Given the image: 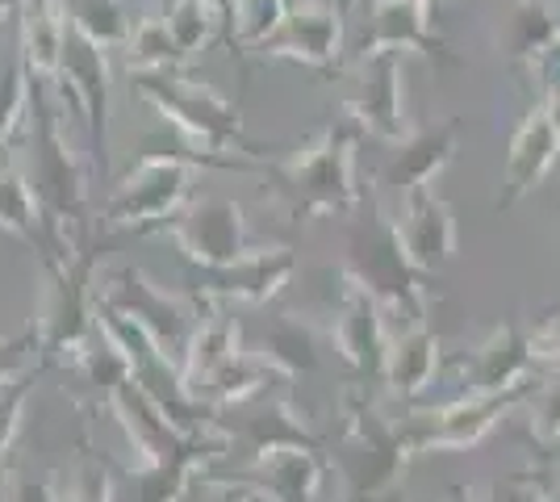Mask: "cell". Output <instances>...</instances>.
I'll use <instances>...</instances> for the list:
<instances>
[{"label":"cell","mask_w":560,"mask_h":502,"mask_svg":"<svg viewBox=\"0 0 560 502\" xmlns=\"http://www.w3.org/2000/svg\"><path fill=\"white\" fill-rule=\"evenodd\" d=\"M394 226L406 260L422 277H431L456 260V218H452V206L435 192V185L406 192Z\"/></svg>","instance_id":"cell-16"},{"label":"cell","mask_w":560,"mask_h":502,"mask_svg":"<svg viewBox=\"0 0 560 502\" xmlns=\"http://www.w3.org/2000/svg\"><path fill=\"white\" fill-rule=\"evenodd\" d=\"M557 167H560V160H557Z\"/></svg>","instance_id":"cell-49"},{"label":"cell","mask_w":560,"mask_h":502,"mask_svg":"<svg viewBox=\"0 0 560 502\" xmlns=\"http://www.w3.org/2000/svg\"><path fill=\"white\" fill-rule=\"evenodd\" d=\"M422 13H440V4H447V0H415Z\"/></svg>","instance_id":"cell-47"},{"label":"cell","mask_w":560,"mask_h":502,"mask_svg":"<svg viewBox=\"0 0 560 502\" xmlns=\"http://www.w3.org/2000/svg\"><path fill=\"white\" fill-rule=\"evenodd\" d=\"M527 331V352L536 369H552L560 373V314H544L536 323L523 327Z\"/></svg>","instance_id":"cell-40"},{"label":"cell","mask_w":560,"mask_h":502,"mask_svg":"<svg viewBox=\"0 0 560 502\" xmlns=\"http://www.w3.org/2000/svg\"><path fill=\"white\" fill-rule=\"evenodd\" d=\"M460 135H465V118H447V121H435V126H422V130H410L394 147L389 164L381 167L376 189L406 197V192L435 185V176L456 160Z\"/></svg>","instance_id":"cell-18"},{"label":"cell","mask_w":560,"mask_h":502,"mask_svg":"<svg viewBox=\"0 0 560 502\" xmlns=\"http://www.w3.org/2000/svg\"><path fill=\"white\" fill-rule=\"evenodd\" d=\"M0 231L18 235L25 247L38 252V260L55 256V240H50V226L43 218V206L30 189L25 172L18 164L0 167Z\"/></svg>","instance_id":"cell-28"},{"label":"cell","mask_w":560,"mask_h":502,"mask_svg":"<svg viewBox=\"0 0 560 502\" xmlns=\"http://www.w3.org/2000/svg\"><path fill=\"white\" fill-rule=\"evenodd\" d=\"M348 423L339 440V469L348 481V499L343 502H381L389 499L401 474L410 465V444L397 423H389L364 394H348Z\"/></svg>","instance_id":"cell-7"},{"label":"cell","mask_w":560,"mask_h":502,"mask_svg":"<svg viewBox=\"0 0 560 502\" xmlns=\"http://www.w3.org/2000/svg\"><path fill=\"white\" fill-rule=\"evenodd\" d=\"M206 4H210L218 17H226V13H231V0H206Z\"/></svg>","instance_id":"cell-46"},{"label":"cell","mask_w":560,"mask_h":502,"mask_svg":"<svg viewBox=\"0 0 560 502\" xmlns=\"http://www.w3.org/2000/svg\"><path fill=\"white\" fill-rule=\"evenodd\" d=\"M351 126L373 135L381 143L397 147L410 135L406 105H401V55H364L355 59V80L343 96Z\"/></svg>","instance_id":"cell-14"},{"label":"cell","mask_w":560,"mask_h":502,"mask_svg":"<svg viewBox=\"0 0 560 502\" xmlns=\"http://www.w3.org/2000/svg\"><path fill=\"white\" fill-rule=\"evenodd\" d=\"M557 160H560L557 121L548 118L544 105H536V109H527V118L518 121V130H514L511 151H506V167H502V189L493 197V210L518 206L557 167Z\"/></svg>","instance_id":"cell-20"},{"label":"cell","mask_w":560,"mask_h":502,"mask_svg":"<svg viewBox=\"0 0 560 502\" xmlns=\"http://www.w3.org/2000/svg\"><path fill=\"white\" fill-rule=\"evenodd\" d=\"M105 407L117 415V423H121V431H126L130 448L139 453V465L167 460V456H176L180 448L192 444V440H185V435H176V431H172V423H167L164 415H160V407L142 394L139 385H135V377H130L126 385H117Z\"/></svg>","instance_id":"cell-24"},{"label":"cell","mask_w":560,"mask_h":502,"mask_svg":"<svg viewBox=\"0 0 560 502\" xmlns=\"http://www.w3.org/2000/svg\"><path fill=\"white\" fill-rule=\"evenodd\" d=\"M364 210V206H360ZM360 210L348 222V256H343V277L355 289H364L369 297H376L385 311L406 314V327L410 323H427V285H422V272L410 268L401 240H397L394 218L381 214V206L369 201V214L360 218Z\"/></svg>","instance_id":"cell-6"},{"label":"cell","mask_w":560,"mask_h":502,"mask_svg":"<svg viewBox=\"0 0 560 502\" xmlns=\"http://www.w3.org/2000/svg\"><path fill=\"white\" fill-rule=\"evenodd\" d=\"M532 389H536V385H518V389H506V394H465V398H456V402H447V407L410 415V419L401 423V435H406V444H410L415 456L477 448Z\"/></svg>","instance_id":"cell-9"},{"label":"cell","mask_w":560,"mask_h":502,"mask_svg":"<svg viewBox=\"0 0 560 502\" xmlns=\"http://www.w3.org/2000/svg\"><path fill=\"white\" fill-rule=\"evenodd\" d=\"M68 84L80 105V121L89 135V155H93V172L105 180L109 176V59L105 50L93 47L84 34L63 30V50H59V80Z\"/></svg>","instance_id":"cell-12"},{"label":"cell","mask_w":560,"mask_h":502,"mask_svg":"<svg viewBox=\"0 0 560 502\" xmlns=\"http://www.w3.org/2000/svg\"><path fill=\"white\" fill-rule=\"evenodd\" d=\"M180 55L172 47L167 38V25L164 17H139L135 22V34L126 43V68L130 75L135 72H176Z\"/></svg>","instance_id":"cell-34"},{"label":"cell","mask_w":560,"mask_h":502,"mask_svg":"<svg viewBox=\"0 0 560 502\" xmlns=\"http://www.w3.org/2000/svg\"><path fill=\"white\" fill-rule=\"evenodd\" d=\"M164 235L201 272L226 268V264L243 260L259 247L252 240V231H247L243 206L231 201V197H192L180 214L164 222Z\"/></svg>","instance_id":"cell-10"},{"label":"cell","mask_w":560,"mask_h":502,"mask_svg":"<svg viewBox=\"0 0 560 502\" xmlns=\"http://www.w3.org/2000/svg\"><path fill=\"white\" fill-rule=\"evenodd\" d=\"M348 4H351V0H339V9H348Z\"/></svg>","instance_id":"cell-48"},{"label":"cell","mask_w":560,"mask_h":502,"mask_svg":"<svg viewBox=\"0 0 560 502\" xmlns=\"http://www.w3.org/2000/svg\"><path fill=\"white\" fill-rule=\"evenodd\" d=\"M160 17H164L167 38H172V47L180 55V63H188L197 50L206 47L213 38V30H218V22H222L206 0H172Z\"/></svg>","instance_id":"cell-33"},{"label":"cell","mask_w":560,"mask_h":502,"mask_svg":"<svg viewBox=\"0 0 560 502\" xmlns=\"http://www.w3.org/2000/svg\"><path fill=\"white\" fill-rule=\"evenodd\" d=\"M243 486L264 502H318L327 481V460L314 448H280L252 460Z\"/></svg>","instance_id":"cell-23"},{"label":"cell","mask_w":560,"mask_h":502,"mask_svg":"<svg viewBox=\"0 0 560 502\" xmlns=\"http://www.w3.org/2000/svg\"><path fill=\"white\" fill-rule=\"evenodd\" d=\"M440 373V335L427 323H410L401 335H389V352L381 382L394 398H419Z\"/></svg>","instance_id":"cell-26"},{"label":"cell","mask_w":560,"mask_h":502,"mask_svg":"<svg viewBox=\"0 0 560 502\" xmlns=\"http://www.w3.org/2000/svg\"><path fill=\"white\" fill-rule=\"evenodd\" d=\"M343 293L335 302V323H330V343L335 352L348 360L355 373L364 377H381L385 369V352H389V327H385V306L369 297L364 289H355L339 272Z\"/></svg>","instance_id":"cell-19"},{"label":"cell","mask_w":560,"mask_h":502,"mask_svg":"<svg viewBox=\"0 0 560 502\" xmlns=\"http://www.w3.org/2000/svg\"><path fill=\"white\" fill-rule=\"evenodd\" d=\"M355 139L360 130L351 121L323 126L305 147H298L289 160H268L264 192L277 201L293 226H305L310 218L355 214L369 197L355 185Z\"/></svg>","instance_id":"cell-1"},{"label":"cell","mask_w":560,"mask_h":502,"mask_svg":"<svg viewBox=\"0 0 560 502\" xmlns=\"http://www.w3.org/2000/svg\"><path fill=\"white\" fill-rule=\"evenodd\" d=\"M234 357H243L238 318L231 311H222V306H201V318H197L185 360H180V377H185L188 394H197L206 382H213Z\"/></svg>","instance_id":"cell-25"},{"label":"cell","mask_w":560,"mask_h":502,"mask_svg":"<svg viewBox=\"0 0 560 502\" xmlns=\"http://www.w3.org/2000/svg\"><path fill=\"white\" fill-rule=\"evenodd\" d=\"M298 272V252L293 247H256L252 256L210 268L197 277V285L188 289V297H197L201 306H264L272 302L280 289L293 281Z\"/></svg>","instance_id":"cell-13"},{"label":"cell","mask_w":560,"mask_h":502,"mask_svg":"<svg viewBox=\"0 0 560 502\" xmlns=\"http://www.w3.org/2000/svg\"><path fill=\"white\" fill-rule=\"evenodd\" d=\"M293 0H231V47L234 50H259L280 30L284 13Z\"/></svg>","instance_id":"cell-32"},{"label":"cell","mask_w":560,"mask_h":502,"mask_svg":"<svg viewBox=\"0 0 560 502\" xmlns=\"http://www.w3.org/2000/svg\"><path fill=\"white\" fill-rule=\"evenodd\" d=\"M96 297L117 311L121 318H130L167 360H185V348L192 339V327L201 318V302L188 293H167L160 289L142 268H121L114 272L105 289L96 285Z\"/></svg>","instance_id":"cell-8"},{"label":"cell","mask_w":560,"mask_h":502,"mask_svg":"<svg viewBox=\"0 0 560 502\" xmlns=\"http://www.w3.org/2000/svg\"><path fill=\"white\" fill-rule=\"evenodd\" d=\"M410 50L431 59V63H447V68L460 63V55L435 34L431 13H422L415 0H376L355 59H364V55H410Z\"/></svg>","instance_id":"cell-17"},{"label":"cell","mask_w":560,"mask_h":502,"mask_svg":"<svg viewBox=\"0 0 560 502\" xmlns=\"http://www.w3.org/2000/svg\"><path fill=\"white\" fill-rule=\"evenodd\" d=\"M532 431L539 444H560V373H548V382L536 385L532 394Z\"/></svg>","instance_id":"cell-38"},{"label":"cell","mask_w":560,"mask_h":502,"mask_svg":"<svg viewBox=\"0 0 560 502\" xmlns=\"http://www.w3.org/2000/svg\"><path fill=\"white\" fill-rule=\"evenodd\" d=\"M465 385L468 394H506L518 385H532V352H527V331L523 323H502L486 335V343L465 357Z\"/></svg>","instance_id":"cell-21"},{"label":"cell","mask_w":560,"mask_h":502,"mask_svg":"<svg viewBox=\"0 0 560 502\" xmlns=\"http://www.w3.org/2000/svg\"><path fill=\"white\" fill-rule=\"evenodd\" d=\"M34 357H43V348H38V327H34V323L18 335H0V385L18 382L22 373H30V369H34Z\"/></svg>","instance_id":"cell-39"},{"label":"cell","mask_w":560,"mask_h":502,"mask_svg":"<svg viewBox=\"0 0 560 502\" xmlns=\"http://www.w3.org/2000/svg\"><path fill=\"white\" fill-rule=\"evenodd\" d=\"M22 4L25 0H0V22H4V17H18V13H22Z\"/></svg>","instance_id":"cell-45"},{"label":"cell","mask_w":560,"mask_h":502,"mask_svg":"<svg viewBox=\"0 0 560 502\" xmlns=\"http://www.w3.org/2000/svg\"><path fill=\"white\" fill-rule=\"evenodd\" d=\"M25 109H30V72H25L22 55H13L0 63V147L13 139Z\"/></svg>","instance_id":"cell-36"},{"label":"cell","mask_w":560,"mask_h":502,"mask_svg":"<svg viewBox=\"0 0 560 502\" xmlns=\"http://www.w3.org/2000/svg\"><path fill=\"white\" fill-rule=\"evenodd\" d=\"M264 59H293L305 68L330 72L343 55V9L327 0H293L280 30L259 47Z\"/></svg>","instance_id":"cell-15"},{"label":"cell","mask_w":560,"mask_h":502,"mask_svg":"<svg viewBox=\"0 0 560 502\" xmlns=\"http://www.w3.org/2000/svg\"><path fill=\"white\" fill-rule=\"evenodd\" d=\"M30 147L22 167L30 189L43 206V218L55 240V256H71L89 235V176L75 160L71 143L63 139L59 114L50 105V84L30 80Z\"/></svg>","instance_id":"cell-2"},{"label":"cell","mask_w":560,"mask_h":502,"mask_svg":"<svg viewBox=\"0 0 560 502\" xmlns=\"http://www.w3.org/2000/svg\"><path fill=\"white\" fill-rule=\"evenodd\" d=\"M539 84H544L539 105L548 109V118L557 121V130H560V43H557V50L544 59V68H539Z\"/></svg>","instance_id":"cell-43"},{"label":"cell","mask_w":560,"mask_h":502,"mask_svg":"<svg viewBox=\"0 0 560 502\" xmlns=\"http://www.w3.org/2000/svg\"><path fill=\"white\" fill-rule=\"evenodd\" d=\"M185 502H256V494L238 478H197Z\"/></svg>","instance_id":"cell-42"},{"label":"cell","mask_w":560,"mask_h":502,"mask_svg":"<svg viewBox=\"0 0 560 502\" xmlns=\"http://www.w3.org/2000/svg\"><path fill=\"white\" fill-rule=\"evenodd\" d=\"M210 435L222 448H243V453L259 460L280 448H314L323 453V435L305 428V415L293 407L289 394H259L243 407L226 410V415H213Z\"/></svg>","instance_id":"cell-11"},{"label":"cell","mask_w":560,"mask_h":502,"mask_svg":"<svg viewBox=\"0 0 560 502\" xmlns=\"http://www.w3.org/2000/svg\"><path fill=\"white\" fill-rule=\"evenodd\" d=\"M59 9H63V22L105 55L126 50L130 34H135V17L121 0H59Z\"/></svg>","instance_id":"cell-31"},{"label":"cell","mask_w":560,"mask_h":502,"mask_svg":"<svg viewBox=\"0 0 560 502\" xmlns=\"http://www.w3.org/2000/svg\"><path fill=\"white\" fill-rule=\"evenodd\" d=\"M456 502H472V499H456ZM477 502H523V490H518V486H506V490H498V494L477 499Z\"/></svg>","instance_id":"cell-44"},{"label":"cell","mask_w":560,"mask_h":502,"mask_svg":"<svg viewBox=\"0 0 560 502\" xmlns=\"http://www.w3.org/2000/svg\"><path fill=\"white\" fill-rule=\"evenodd\" d=\"M34 382H38V369L22 373L18 382L0 385V465L9 460L13 444H18V435H22V415H25L30 394H34Z\"/></svg>","instance_id":"cell-37"},{"label":"cell","mask_w":560,"mask_h":502,"mask_svg":"<svg viewBox=\"0 0 560 502\" xmlns=\"http://www.w3.org/2000/svg\"><path fill=\"white\" fill-rule=\"evenodd\" d=\"M256 357L277 373L280 382H298V377L318 369V331L302 318H293V314H277Z\"/></svg>","instance_id":"cell-29"},{"label":"cell","mask_w":560,"mask_h":502,"mask_svg":"<svg viewBox=\"0 0 560 502\" xmlns=\"http://www.w3.org/2000/svg\"><path fill=\"white\" fill-rule=\"evenodd\" d=\"M197 167H234L252 172L247 160H210L197 151H147L117 180L101 206V231H164V222L197 197Z\"/></svg>","instance_id":"cell-4"},{"label":"cell","mask_w":560,"mask_h":502,"mask_svg":"<svg viewBox=\"0 0 560 502\" xmlns=\"http://www.w3.org/2000/svg\"><path fill=\"white\" fill-rule=\"evenodd\" d=\"M0 502H59V474L34 478V474H25V469H9V474H4Z\"/></svg>","instance_id":"cell-41"},{"label":"cell","mask_w":560,"mask_h":502,"mask_svg":"<svg viewBox=\"0 0 560 502\" xmlns=\"http://www.w3.org/2000/svg\"><path fill=\"white\" fill-rule=\"evenodd\" d=\"M101 260L96 247H75L71 256H47L43 260V297H38V364H80V357L93 348L96 339V285L93 268Z\"/></svg>","instance_id":"cell-5"},{"label":"cell","mask_w":560,"mask_h":502,"mask_svg":"<svg viewBox=\"0 0 560 502\" xmlns=\"http://www.w3.org/2000/svg\"><path fill=\"white\" fill-rule=\"evenodd\" d=\"M268 382H280V377L256 357V352H243V357H234L213 382L201 385L192 398L210 410V415H226V410L243 407V402H252L259 394H268Z\"/></svg>","instance_id":"cell-30"},{"label":"cell","mask_w":560,"mask_h":502,"mask_svg":"<svg viewBox=\"0 0 560 502\" xmlns=\"http://www.w3.org/2000/svg\"><path fill=\"white\" fill-rule=\"evenodd\" d=\"M560 43V13L552 0H511V17L498 25V50L518 75H539Z\"/></svg>","instance_id":"cell-22"},{"label":"cell","mask_w":560,"mask_h":502,"mask_svg":"<svg viewBox=\"0 0 560 502\" xmlns=\"http://www.w3.org/2000/svg\"><path fill=\"white\" fill-rule=\"evenodd\" d=\"M59 502H114V478L109 465L93 453V444L84 440L75 469H71L68 486H59Z\"/></svg>","instance_id":"cell-35"},{"label":"cell","mask_w":560,"mask_h":502,"mask_svg":"<svg viewBox=\"0 0 560 502\" xmlns=\"http://www.w3.org/2000/svg\"><path fill=\"white\" fill-rule=\"evenodd\" d=\"M135 93L188 143V151L210 160H268V151L243 130V114L210 80L180 72H135Z\"/></svg>","instance_id":"cell-3"},{"label":"cell","mask_w":560,"mask_h":502,"mask_svg":"<svg viewBox=\"0 0 560 502\" xmlns=\"http://www.w3.org/2000/svg\"><path fill=\"white\" fill-rule=\"evenodd\" d=\"M63 9L59 0H25L18 13V55L30 80L55 84L59 80V50H63Z\"/></svg>","instance_id":"cell-27"}]
</instances>
